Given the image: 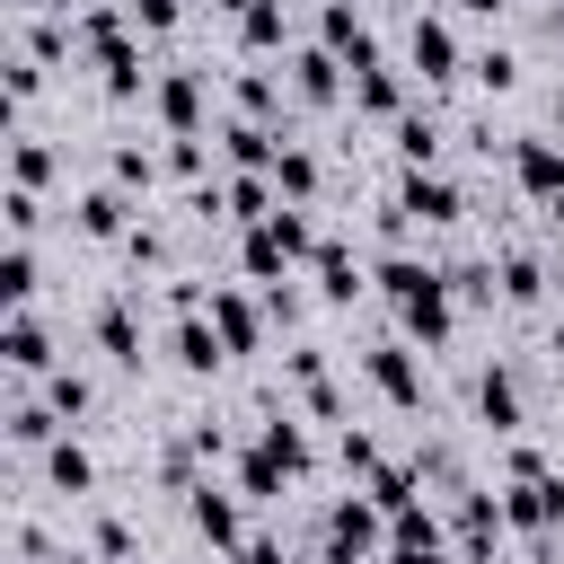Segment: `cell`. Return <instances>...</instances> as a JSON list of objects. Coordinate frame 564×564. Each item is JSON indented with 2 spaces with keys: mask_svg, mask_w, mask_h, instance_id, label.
I'll return each instance as SVG.
<instances>
[{
  "mask_svg": "<svg viewBox=\"0 0 564 564\" xmlns=\"http://www.w3.org/2000/svg\"><path fill=\"white\" fill-rule=\"evenodd\" d=\"M511 176H520V194H529V203H564V141L520 132V141H511Z\"/></svg>",
  "mask_w": 564,
  "mask_h": 564,
  "instance_id": "1",
  "label": "cell"
},
{
  "mask_svg": "<svg viewBox=\"0 0 564 564\" xmlns=\"http://www.w3.org/2000/svg\"><path fill=\"white\" fill-rule=\"evenodd\" d=\"M502 511H511V529H564V485L555 476H511Z\"/></svg>",
  "mask_w": 564,
  "mask_h": 564,
  "instance_id": "2",
  "label": "cell"
},
{
  "mask_svg": "<svg viewBox=\"0 0 564 564\" xmlns=\"http://www.w3.org/2000/svg\"><path fill=\"white\" fill-rule=\"evenodd\" d=\"M397 212H405V220H458V185H449L441 167H405Z\"/></svg>",
  "mask_w": 564,
  "mask_h": 564,
  "instance_id": "3",
  "label": "cell"
},
{
  "mask_svg": "<svg viewBox=\"0 0 564 564\" xmlns=\"http://www.w3.org/2000/svg\"><path fill=\"white\" fill-rule=\"evenodd\" d=\"M176 361H185L194 379H212V370L229 361V344H220V326H212V308H185V317H176Z\"/></svg>",
  "mask_w": 564,
  "mask_h": 564,
  "instance_id": "4",
  "label": "cell"
},
{
  "mask_svg": "<svg viewBox=\"0 0 564 564\" xmlns=\"http://www.w3.org/2000/svg\"><path fill=\"white\" fill-rule=\"evenodd\" d=\"M317 26H326V53H344L352 70H370V62H379V44H370V26H361V9H352V0H326V18H317Z\"/></svg>",
  "mask_w": 564,
  "mask_h": 564,
  "instance_id": "5",
  "label": "cell"
},
{
  "mask_svg": "<svg viewBox=\"0 0 564 564\" xmlns=\"http://www.w3.org/2000/svg\"><path fill=\"white\" fill-rule=\"evenodd\" d=\"M0 352H9V370H18V379H44V370H53L44 317H35V308H9V344H0Z\"/></svg>",
  "mask_w": 564,
  "mask_h": 564,
  "instance_id": "6",
  "label": "cell"
},
{
  "mask_svg": "<svg viewBox=\"0 0 564 564\" xmlns=\"http://www.w3.org/2000/svg\"><path fill=\"white\" fill-rule=\"evenodd\" d=\"M185 511H194V529H203L212 546H247V529H238V502H229L220 485H185Z\"/></svg>",
  "mask_w": 564,
  "mask_h": 564,
  "instance_id": "7",
  "label": "cell"
},
{
  "mask_svg": "<svg viewBox=\"0 0 564 564\" xmlns=\"http://www.w3.org/2000/svg\"><path fill=\"white\" fill-rule=\"evenodd\" d=\"M397 317H405V335H423V344H441L449 335V273H432L414 300H397Z\"/></svg>",
  "mask_w": 564,
  "mask_h": 564,
  "instance_id": "8",
  "label": "cell"
},
{
  "mask_svg": "<svg viewBox=\"0 0 564 564\" xmlns=\"http://www.w3.org/2000/svg\"><path fill=\"white\" fill-rule=\"evenodd\" d=\"M370 379H379V397H388V405H405V414L423 405V370L405 361V344H379V352H370Z\"/></svg>",
  "mask_w": 564,
  "mask_h": 564,
  "instance_id": "9",
  "label": "cell"
},
{
  "mask_svg": "<svg viewBox=\"0 0 564 564\" xmlns=\"http://www.w3.org/2000/svg\"><path fill=\"white\" fill-rule=\"evenodd\" d=\"M405 53H414V70H423V79H449V70H458V35H449L441 18H414Z\"/></svg>",
  "mask_w": 564,
  "mask_h": 564,
  "instance_id": "10",
  "label": "cell"
},
{
  "mask_svg": "<svg viewBox=\"0 0 564 564\" xmlns=\"http://www.w3.org/2000/svg\"><path fill=\"white\" fill-rule=\"evenodd\" d=\"M203 79H212V70H167V79H159V115H167V132H194V123H203Z\"/></svg>",
  "mask_w": 564,
  "mask_h": 564,
  "instance_id": "11",
  "label": "cell"
},
{
  "mask_svg": "<svg viewBox=\"0 0 564 564\" xmlns=\"http://www.w3.org/2000/svg\"><path fill=\"white\" fill-rule=\"evenodd\" d=\"M97 344H106V361L141 370V317H132V300H106L97 308Z\"/></svg>",
  "mask_w": 564,
  "mask_h": 564,
  "instance_id": "12",
  "label": "cell"
},
{
  "mask_svg": "<svg viewBox=\"0 0 564 564\" xmlns=\"http://www.w3.org/2000/svg\"><path fill=\"white\" fill-rule=\"evenodd\" d=\"M123 212H132V203H123L115 185H88V194H79V238H132Z\"/></svg>",
  "mask_w": 564,
  "mask_h": 564,
  "instance_id": "13",
  "label": "cell"
},
{
  "mask_svg": "<svg viewBox=\"0 0 564 564\" xmlns=\"http://www.w3.org/2000/svg\"><path fill=\"white\" fill-rule=\"evenodd\" d=\"M335 70H344V53H326V44H317V53H300V62H291V88H300L308 106H335V88H344Z\"/></svg>",
  "mask_w": 564,
  "mask_h": 564,
  "instance_id": "14",
  "label": "cell"
},
{
  "mask_svg": "<svg viewBox=\"0 0 564 564\" xmlns=\"http://www.w3.org/2000/svg\"><path fill=\"white\" fill-rule=\"evenodd\" d=\"M476 414H485L494 432H520V379H511V370H485V379H476Z\"/></svg>",
  "mask_w": 564,
  "mask_h": 564,
  "instance_id": "15",
  "label": "cell"
},
{
  "mask_svg": "<svg viewBox=\"0 0 564 564\" xmlns=\"http://www.w3.org/2000/svg\"><path fill=\"white\" fill-rule=\"evenodd\" d=\"M53 423H62L53 397H18V405H9V441H18V449H53V441H62Z\"/></svg>",
  "mask_w": 564,
  "mask_h": 564,
  "instance_id": "16",
  "label": "cell"
},
{
  "mask_svg": "<svg viewBox=\"0 0 564 564\" xmlns=\"http://www.w3.org/2000/svg\"><path fill=\"white\" fill-rule=\"evenodd\" d=\"M308 264H317V291H326V300H352V291H361V264H352V247L317 238V256H308Z\"/></svg>",
  "mask_w": 564,
  "mask_h": 564,
  "instance_id": "17",
  "label": "cell"
},
{
  "mask_svg": "<svg viewBox=\"0 0 564 564\" xmlns=\"http://www.w3.org/2000/svg\"><path fill=\"white\" fill-rule=\"evenodd\" d=\"M212 326H220L229 352H256V308H247L238 291H212Z\"/></svg>",
  "mask_w": 564,
  "mask_h": 564,
  "instance_id": "18",
  "label": "cell"
},
{
  "mask_svg": "<svg viewBox=\"0 0 564 564\" xmlns=\"http://www.w3.org/2000/svg\"><path fill=\"white\" fill-rule=\"evenodd\" d=\"M44 476H53L62 494H88V485H97V458H88L79 441H53V449H44Z\"/></svg>",
  "mask_w": 564,
  "mask_h": 564,
  "instance_id": "19",
  "label": "cell"
},
{
  "mask_svg": "<svg viewBox=\"0 0 564 564\" xmlns=\"http://www.w3.org/2000/svg\"><path fill=\"white\" fill-rule=\"evenodd\" d=\"M282 476H291V467H282V458H273L264 441H256V449L238 458V494H247V502H273V494H282Z\"/></svg>",
  "mask_w": 564,
  "mask_h": 564,
  "instance_id": "20",
  "label": "cell"
},
{
  "mask_svg": "<svg viewBox=\"0 0 564 564\" xmlns=\"http://www.w3.org/2000/svg\"><path fill=\"white\" fill-rule=\"evenodd\" d=\"M397 159H405V167H432V159H441V123H432V115H397Z\"/></svg>",
  "mask_w": 564,
  "mask_h": 564,
  "instance_id": "21",
  "label": "cell"
},
{
  "mask_svg": "<svg viewBox=\"0 0 564 564\" xmlns=\"http://www.w3.org/2000/svg\"><path fill=\"white\" fill-rule=\"evenodd\" d=\"M0 291H9V308H35V247H26V238H9V256H0Z\"/></svg>",
  "mask_w": 564,
  "mask_h": 564,
  "instance_id": "22",
  "label": "cell"
},
{
  "mask_svg": "<svg viewBox=\"0 0 564 564\" xmlns=\"http://www.w3.org/2000/svg\"><path fill=\"white\" fill-rule=\"evenodd\" d=\"M352 97H361V106H370V115H397V106H405V79H397V70H388V62H370V70H361V79H352Z\"/></svg>",
  "mask_w": 564,
  "mask_h": 564,
  "instance_id": "23",
  "label": "cell"
},
{
  "mask_svg": "<svg viewBox=\"0 0 564 564\" xmlns=\"http://www.w3.org/2000/svg\"><path fill=\"white\" fill-rule=\"evenodd\" d=\"M273 194H282V203H308V194H317V159H308V150H282V159H273Z\"/></svg>",
  "mask_w": 564,
  "mask_h": 564,
  "instance_id": "24",
  "label": "cell"
},
{
  "mask_svg": "<svg viewBox=\"0 0 564 564\" xmlns=\"http://www.w3.org/2000/svg\"><path fill=\"white\" fill-rule=\"evenodd\" d=\"M264 229H273V247H282V256H317V238H308V212H300V203H273V212H264Z\"/></svg>",
  "mask_w": 564,
  "mask_h": 564,
  "instance_id": "25",
  "label": "cell"
},
{
  "mask_svg": "<svg viewBox=\"0 0 564 564\" xmlns=\"http://www.w3.org/2000/svg\"><path fill=\"white\" fill-rule=\"evenodd\" d=\"M256 441H264V449H273V458H282V467H291V476H308V432H300V423H291V414H273V423H264V432H256Z\"/></svg>",
  "mask_w": 564,
  "mask_h": 564,
  "instance_id": "26",
  "label": "cell"
},
{
  "mask_svg": "<svg viewBox=\"0 0 564 564\" xmlns=\"http://www.w3.org/2000/svg\"><path fill=\"white\" fill-rule=\"evenodd\" d=\"M238 35H247V53H273V44H282V0H256V9L238 18Z\"/></svg>",
  "mask_w": 564,
  "mask_h": 564,
  "instance_id": "27",
  "label": "cell"
},
{
  "mask_svg": "<svg viewBox=\"0 0 564 564\" xmlns=\"http://www.w3.org/2000/svg\"><path fill=\"white\" fill-rule=\"evenodd\" d=\"M220 141H229V159H238V167H273V159H282V150H273V132H256V123H229Z\"/></svg>",
  "mask_w": 564,
  "mask_h": 564,
  "instance_id": "28",
  "label": "cell"
},
{
  "mask_svg": "<svg viewBox=\"0 0 564 564\" xmlns=\"http://www.w3.org/2000/svg\"><path fill=\"white\" fill-rule=\"evenodd\" d=\"M238 256H247V273H256V282H282V264H291V256L273 247V229H264V220L247 229V247H238Z\"/></svg>",
  "mask_w": 564,
  "mask_h": 564,
  "instance_id": "29",
  "label": "cell"
},
{
  "mask_svg": "<svg viewBox=\"0 0 564 564\" xmlns=\"http://www.w3.org/2000/svg\"><path fill=\"white\" fill-rule=\"evenodd\" d=\"M538 291H546L538 256H520V247H511V256H502V300H538Z\"/></svg>",
  "mask_w": 564,
  "mask_h": 564,
  "instance_id": "30",
  "label": "cell"
},
{
  "mask_svg": "<svg viewBox=\"0 0 564 564\" xmlns=\"http://www.w3.org/2000/svg\"><path fill=\"white\" fill-rule=\"evenodd\" d=\"M44 397H53V414L70 423V414H88V379L79 370H44Z\"/></svg>",
  "mask_w": 564,
  "mask_h": 564,
  "instance_id": "31",
  "label": "cell"
},
{
  "mask_svg": "<svg viewBox=\"0 0 564 564\" xmlns=\"http://www.w3.org/2000/svg\"><path fill=\"white\" fill-rule=\"evenodd\" d=\"M335 458H344V476H379V441H370V432H344Z\"/></svg>",
  "mask_w": 564,
  "mask_h": 564,
  "instance_id": "32",
  "label": "cell"
},
{
  "mask_svg": "<svg viewBox=\"0 0 564 564\" xmlns=\"http://www.w3.org/2000/svg\"><path fill=\"white\" fill-rule=\"evenodd\" d=\"M44 176H53V150L35 132H18V185H44Z\"/></svg>",
  "mask_w": 564,
  "mask_h": 564,
  "instance_id": "33",
  "label": "cell"
},
{
  "mask_svg": "<svg viewBox=\"0 0 564 564\" xmlns=\"http://www.w3.org/2000/svg\"><path fill=\"white\" fill-rule=\"evenodd\" d=\"M397 546H441V520L405 502V511H397Z\"/></svg>",
  "mask_w": 564,
  "mask_h": 564,
  "instance_id": "34",
  "label": "cell"
},
{
  "mask_svg": "<svg viewBox=\"0 0 564 564\" xmlns=\"http://www.w3.org/2000/svg\"><path fill=\"white\" fill-rule=\"evenodd\" d=\"M106 167H115V185H150V176H159V159H150V150H115Z\"/></svg>",
  "mask_w": 564,
  "mask_h": 564,
  "instance_id": "35",
  "label": "cell"
},
{
  "mask_svg": "<svg viewBox=\"0 0 564 564\" xmlns=\"http://www.w3.org/2000/svg\"><path fill=\"white\" fill-rule=\"evenodd\" d=\"M476 79H485V88H511V79H520V62L494 44V53H476Z\"/></svg>",
  "mask_w": 564,
  "mask_h": 564,
  "instance_id": "36",
  "label": "cell"
},
{
  "mask_svg": "<svg viewBox=\"0 0 564 564\" xmlns=\"http://www.w3.org/2000/svg\"><path fill=\"white\" fill-rule=\"evenodd\" d=\"M238 106H247V115H273L282 97H273V79H238Z\"/></svg>",
  "mask_w": 564,
  "mask_h": 564,
  "instance_id": "37",
  "label": "cell"
},
{
  "mask_svg": "<svg viewBox=\"0 0 564 564\" xmlns=\"http://www.w3.org/2000/svg\"><path fill=\"white\" fill-rule=\"evenodd\" d=\"M132 26H150V35L176 26V0H132Z\"/></svg>",
  "mask_w": 564,
  "mask_h": 564,
  "instance_id": "38",
  "label": "cell"
},
{
  "mask_svg": "<svg viewBox=\"0 0 564 564\" xmlns=\"http://www.w3.org/2000/svg\"><path fill=\"white\" fill-rule=\"evenodd\" d=\"M97 555H132V529L123 520H97Z\"/></svg>",
  "mask_w": 564,
  "mask_h": 564,
  "instance_id": "39",
  "label": "cell"
},
{
  "mask_svg": "<svg viewBox=\"0 0 564 564\" xmlns=\"http://www.w3.org/2000/svg\"><path fill=\"white\" fill-rule=\"evenodd\" d=\"M238 555H247V564H291V546H282V538H247Z\"/></svg>",
  "mask_w": 564,
  "mask_h": 564,
  "instance_id": "40",
  "label": "cell"
},
{
  "mask_svg": "<svg viewBox=\"0 0 564 564\" xmlns=\"http://www.w3.org/2000/svg\"><path fill=\"white\" fill-rule=\"evenodd\" d=\"M388 564H449V555H441V546H397Z\"/></svg>",
  "mask_w": 564,
  "mask_h": 564,
  "instance_id": "41",
  "label": "cell"
},
{
  "mask_svg": "<svg viewBox=\"0 0 564 564\" xmlns=\"http://www.w3.org/2000/svg\"><path fill=\"white\" fill-rule=\"evenodd\" d=\"M212 9H238V18H247V9H256V0H212Z\"/></svg>",
  "mask_w": 564,
  "mask_h": 564,
  "instance_id": "42",
  "label": "cell"
},
{
  "mask_svg": "<svg viewBox=\"0 0 564 564\" xmlns=\"http://www.w3.org/2000/svg\"><path fill=\"white\" fill-rule=\"evenodd\" d=\"M546 212H555V229H564V203H546Z\"/></svg>",
  "mask_w": 564,
  "mask_h": 564,
  "instance_id": "43",
  "label": "cell"
},
{
  "mask_svg": "<svg viewBox=\"0 0 564 564\" xmlns=\"http://www.w3.org/2000/svg\"><path fill=\"white\" fill-rule=\"evenodd\" d=\"M555 352H564V326H555Z\"/></svg>",
  "mask_w": 564,
  "mask_h": 564,
  "instance_id": "44",
  "label": "cell"
}]
</instances>
